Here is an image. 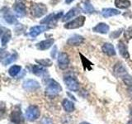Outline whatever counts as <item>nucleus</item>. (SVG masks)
Here are the masks:
<instances>
[{"label": "nucleus", "mask_w": 132, "mask_h": 124, "mask_svg": "<svg viewBox=\"0 0 132 124\" xmlns=\"http://www.w3.org/2000/svg\"><path fill=\"white\" fill-rule=\"evenodd\" d=\"M45 88V95L49 98H54L61 92V86L54 80H49Z\"/></svg>", "instance_id": "obj_1"}, {"label": "nucleus", "mask_w": 132, "mask_h": 124, "mask_svg": "<svg viewBox=\"0 0 132 124\" xmlns=\"http://www.w3.org/2000/svg\"><path fill=\"white\" fill-rule=\"evenodd\" d=\"M31 15L35 18H40L46 13L47 7L42 3H32L31 6Z\"/></svg>", "instance_id": "obj_2"}, {"label": "nucleus", "mask_w": 132, "mask_h": 124, "mask_svg": "<svg viewBox=\"0 0 132 124\" xmlns=\"http://www.w3.org/2000/svg\"><path fill=\"white\" fill-rule=\"evenodd\" d=\"M40 109L36 106L31 105L27 107V109L26 111V118L28 121H36V119H38L40 117Z\"/></svg>", "instance_id": "obj_3"}, {"label": "nucleus", "mask_w": 132, "mask_h": 124, "mask_svg": "<svg viewBox=\"0 0 132 124\" xmlns=\"http://www.w3.org/2000/svg\"><path fill=\"white\" fill-rule=\"evenodd\" d=\"M11 121L14 124H22L24 122L23 116L22 114V112L18 106L15 107V109L12 111L10 115Z\"/></svg>", "instance_id": "obj_4"}, {"label": "nucleus", "mask_w": 132, "mask_h": 124, "mask_svg": "<svg viewBox=\"0 0 132 124\" xmlns=\"http://www.w3.org/2000/svg\"><path fill=\"white\" fill-rule=\"evenodd\" d=\"M85 22V17L84 16H79L78 18H74L73 21L69 22L68 23H66L64 25V28L66 29H75V28H78L84 26Z\"/></svg>", "instance_id": "obj_5"}, {"label": "nucleus", "mask_w": 132, "mask_h": 124, "mask_svg": "<svg viewBox=\"0 0 132 124\" xmlns=\"http://www.w3.org/2000/svg\"><path fill=\"white\" fill-rule=\"evenodd\" d=\"M64 83L70 90L74 91V92H77V91L79 89V84H78V81L72 76L65 77L64 78Z\"/></svg>", "instance_id": "obj_6"}, {"label": "nucleus", "mask_w": 132, "mask_h": 124, "mask_svg": "<svg viewBox=\"0 0 132 124\" xmlns=\"http://www.w3.org/2000/svg\"><path fill=\"white\" fill-rule=\"evenodd\" d=\"M69 56L66 53L61 52L59 54L58 56V65L61 69H65L69 66Z\"/></svg>", "instance_id": "obj_7"}, {"label": "nucleus", "mask_w": 132, "mask_h": 124, "mask_svg": "<svg viewBox=\"0 0 132 124\" xmlns=\"http://www.w3.org/2000/svg\"><path fill=\"white\" fill-rule=\"evenodd\" d=\"M2 13L4 20L9 24H14L16 22V18L15 16L11 12V11L7 7H3L2 9Z\"/></svg>", "instance_id": "obj_8"}, {"label": "nucleus", "mask_w": 132, "mask_h": 124, "mask_svg": "<svg viewBox=\"0 0 132 124\" xmlns=\"http://www.w3.org/2000/svg\"><path fill=\"white\" fill-rule=\"evenodd\" d=\"M50 27L46 25H40V26H36L33 27L30 29V32H29V35H30L31 37L35 38L36 36H37L38 35H40V33H42L43 32L48 30Z\"/></svg>", "instance_id": "obj_9"}, {"label": "nucleus", "mask_w": 132, "mask_h": 124, "mask_svg": "<svg viewBox=\"0 0 132 124\" xmlns=\"http://www.w3.org/2000/svg\"><path fill=\"white\" fill-rule=\"evenodd\" d=\"M23 88L27 91H35L40 88V84L34 80H27L24 81Z\"/></svg>", "instance_id": "obj_10"}, {"label": "nucleus", "mask_w": 132, "mask_h": 124, "mask_svg": "<svg viewBox=\"0 0 132 124\" xmlns=\"http://www.w3.org/2000/svg\"><path fill=\"white\" fill-rule=\"evenodd\" d=\"M14 12L18 18H23L27 15L26 6L22 3H16L14 6Z\"/></svg>", "instance_id": "obj_11"}, {"label": "nucleus", "mask_w": 132, "mask_h": 124, "mask_svg": "<svg viewBox=\"0 0 132 124\" xmlns=\"http://www.w3.org/2000/svg\"><path fill=\"white\" fill-rule=\"evenodd\" d=\"M62 14H63V12H58L57 14L55 13H51L48 15L46 18H45L44 19H42L40 21V23H45V24H48V23H51V22H55L56 21L61 18Z\"/></svg>", "instance_id": "obj_12"}, {"label": "nucleus", "mask_w": 132, "mask_h": 124, "mask_svg": "<svg viewBox=\"0 0 132 124\" xmlns=\"http://www.w3.org/2000/svg\"><path fill=\"white\" fill-rule=\"evenodd\" d=\"M84 38L82 36L79 35H73V36L69 37L68 40V44L69 45H73V47H76V45H79L84 42Z\"/></svg>", "instance_id": "obj_13"}, {"label": "nucleus", "mask_w": 132, "mask_h": 124, "mask_svg": "<svg viewBox=\"0 0 132 124\" xmlns=\"http://www.w3.org/2000/svg\"><path fill=\"white\" fill-rule=\"evenodd\" d=\"M81 9L85 13H92L95 12V9L89 0H82L81 3Z\"/></svg>", "instance_id": "obj_14"}, {"label": "nucleus", "mask_w": 132, "mask_h": 124, "mask_svg": "<svg viewBox=\"0 0 132 124\" xmlns=\"http://www.w3.org/2000/svg\"><path fill=\"white\" fill-rule=\"evenodd\" d=\"M114 73L118 77H121V79L123 77H125L126 74H128L126 72V68L124 67L123 65L121 63H117V65H115L114 67Z\"/></svg>", "instance_id": "obj_15"}, {"label": "nucleus", "mask_w": 132, "mask_h": 124, "mask_svg": "<svg viewBox=\"0 0 132 124\" xmlns=\"http://www.w3.org/2000/svg\"><path fill=\"white\" fill-rule=\"evenodd\" d=\"M93 31L95 32L102 33V34H106L109 32V26L106 23H98L96 27L93 28Z\"/></svg>", "instance_id": "obj_16"}, {"label": "nucleus", "mask_w": 132, "mask_h": 124, "mask_svg": "<svg viewBox=\"0 0 132 124\" xmlns=\"http://www.w3.org/2000/svg\"><path fill=\"white\" fill-rule=\"evenodd\" d=\"M54 43V39H47L40 41V42L36 44V47L40 51H44V50H47L51 47Z\"/></svg>", "instance_id": "obj_17"}, {"label": "nucleus", "mask_w": 132, "mask_h": 124, "mask_svg": "<svg viewBox=\"0 0 132 124\" xmlns=\"http://www.w3.org/2000/svg\"><path fill=\"white\" fill-rule=\"evenodd\" d=\"M102 51L104 52L106 55L107 56H115L116 55V51H115V48L112 45L111 43H105L103 44L102 47Z\"/></svg>", "instance_id": "obj_18"}, {"label": "nucleus", "mask_w": 132, "mask_h": 124, "mask_svg": "<svg viewBox=\"0 0 132 124\" xmlns=\"http://www.w3.org/2000/svg\"><path fill=\"white\" fill-rule=\"evenodd\" d=\"M118 14H120V12L117 9H114V8H104L102 11V15L106 18L112 16H117Z\"/></svg>", "instance_id": "obj_19"}, {"label": "nucleus", "mask_w": 132, "mask_h": 124, "mask_svg": "<svg viewBox=\"0 0 132 124\" xmlns=\"http://www.w3.org/2000/svg\"><path fill=\"white\" fill-rule=\"evenodd\" d=\"M117 47L119 50V52L122 57L126 58V59H128V58L130 57L129 52H128V50H127V47L122 42V41H120V42L118 43Z\"/></svg>", "instance_id": "obj_20"}, {"label": "nucleus", "mask_w": 132, "mask_h": 124, "mask_svg": "<svg viewBox=\"0 0 132 124\" xmlns=\"http://www.w3.org/2000/svg\"><path fill=\"white\" fill-rule=\"evenodd\" d=\"M79 13V9L78 7H73L72 9H70L67 13L64 15V17L62 19L63 22H66V21H69V19L73 18L74 16H76L77 14Z\"/></svg>", "instance_id": "obj_21"}, {"label": "nucleus", "mask_w": 132, "mask_h": 124, "mask_svg": "<svg viewBox=\"0 0 132 124\" xmlns=\"http://www.w3.org/2000/svg\"><path fill=\"white\" fill-rule=\"evenodd\" d=\"M32 73L37 76H44L47 73V70L40 65H33L32 66Z\"/></svg>", "instance_id": "obj_22"}, {"label": "nucleus", "mask_w": 132, "mask_h": 124, "mask_svg": "<svg viewBox=\"0 0 132 124\" xmlns=\"http://www.w3.org/2000/svg\"><path fill=\"white\" fill-rule=\"evenodd\" d=\"M11 32L10 30H6L4 32L3 34H2V36H1V45H2V47H4L5 45L8 43V41H10L11 39Z\"/></svg>", "instance_id": "obj_23"}, {"label": "nucleus", "mask_w": 132, "mask_h": 124, "mask_svg": "<svg viewBox=\"0 0 132 124\" xmlns=\"http://www.w3.org/2000/svg\"><path fill=\"white\" fill-rule=\"evenodd\" d=\"M115 5L121 9H126L130 6V2L129 0H115Z\"/></svg>", "instance_id": "obj_24"}, {"label": "nucleus", "mask_w": 132, "mask_h": 124, "mask_svg": "<svg viewBox=\"0 0 132 124\" xmlns=\"http://www.w3.org/2000/svg\"><path fill=\"white\" fill-rule=\"evenodd\" d=\"M62 105H63L64 109L67 112V113H72V112L74 110V105L73 103L69 101V99H64L63 103H62Z\"/></svg>", "instance_id": "obj_25"}, {"label": "nucleus", "mask_w": 132, "mask_h": 124, "mask_svg": "<svg viewBox=\"0 0 132 124\" xmlns=\"http://www.w3.org/2000/svg\"><path fill=\"white\" fill-rule=\"evenodd\" d=\"M16 58H18V54H16V52H14L13 54H12V55L6 56L5 58H3V60H2V63H3V65H9V64L12 63L13 61H15L16 60Z\"/></svg>", "instance_id": "obj_26"}, {"label": "nucleus", "mask_w": 132, "mask_h": 124, "mask_svg": "<svg viewBox=\"0 0 132 124\" xmlns=\"http://www.w3.org/2000/svg\"><path fill=\"white\" fill-rule=\"evenodd\" d=\"M21 69H22L21 66H19V65H12V67L8 69V74H10V76L15 77L19 74V72L21 71Z\"/></svg>", "instance_id": "obj_27"}, {"label": "nucleus", "mask_w": 132, "mask_h": 124, "mask_svg": "<svg viewBox=\"0 0 132 124\" xmlns=\"http://www.w3.org/2000/svg\"><path fill=\"white\" fill-rule=\"evenodd\" d=\"M39 65L42 66H51L52 65V62L49 59H44V60H36Z\"/></svg>", "instance_id": "obj_28"}, {"label": "nucleus", "mask_w": 132, "mask_h": 124, "mask_svg": "<svg viewBox=\"0 0 132 124\" xmlns=\"http://www.w3.org/2000/svg\"><path fill=\"white\" fill-rule=\"evenodd\" d=\"M125 38H126L127 41L132 38V27H129L125 32Z\"/></svg>", "instance_id": "obj_29"}, {"label": "nucleus", "mask_w": 132, "mask_h": 124, "mask_svg": "<svg viewBox=\"0 0 132 124\" xmlns=\"http://www.w3.org/2000/svg\"><path fill=\"white\" fill-rule=\"evenodd\" d=\"M122 31H123V29H120V30H118V31L114 32L113 33H111V37H112V38H117V37L121 35Z\"/></svg>", "instance_id": "obj_30"}, {"label": "nucleus", "mask_w": 132, "mask_h": 124, "mask_svg": "<svg viewBox=\"0 0 132 124\" xmlns=\"http://www.w3.org/2000/svg\"><path fill=\"white\" fill-rule=\"evenodd\" d=\"M40 124H53V122L51 119H50L48 118H44L41 120Z\"/></svg>", "instance_id": "obj_31"}, {"label": "nucleus", "mask_w": 132, "mask_h": 124, "mask_svg": "<svg viewBox=\"0 0 132 124\" xmlns=\"http://www.w3.org/2000/svg\"><path fill=\"white\" fill-rule=\"evenodd\" d=\"M56 53H57V47H54V49L52 50V51H51V56L53 57V58H55V56H56Z\"/></svg>", "instance_id": "obj_32"}, {"label": "nucleus", "mask_w": 132, "mask_h": 124, "mask_svg": "<svg viewBox=\"0 0 132 124\" xmlns=\"http://www.w3.org/2000/svg\"><path fill=\"white\" fill-rule=\"evenodd\" d=\"M73 1V0H65V3L67 4H69V3H71Z\"/></svg>", "instance_id": "obj_33"}, {"label": "nucleus", "mask_w": 132, "mask_h": 124, "mask_svg": "<svg viewBox=\"0 0 132 124\" xmlns=\"http://www.w3.org/2000/svg\"><path fill=\"white\" fill-rule=\"evenodd\" d=\"M127 124H132V120H130V121L127 122Z\"/></svg>", "instance_id": "obj_34"}, {"label": "nucleus", "mask_w": 132, "mask_h": 124, "mask_svg": "<svg viewBox=\"0 0 132 124\" xmlns=\"http://www.w3.org/2000/svg\"><path fill=\"white\" fill-rule=\"evenodd\" d=\"M80 124H90V123H88V122H81Z\"/></svg>", "instance_id": "obj_35"}, {"label": "nucleus", "mask_w": 132, "mask_h": 124, "mask_svg": "<svg viewBox=\"0 0 132 124\" xmlns=\"http://www.w3.org/2000/svg\"><path fill=\"white\" fill-rule=\"evenodd\" d=\"M130 116H131V117H132V109L130 110Z\"/></svg>", "instance_id": "obj_36"}]
</instances>
